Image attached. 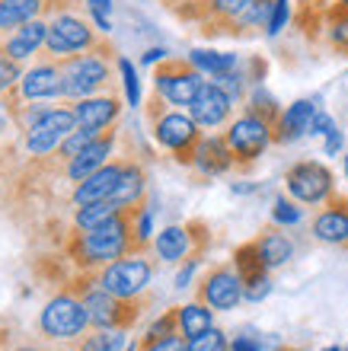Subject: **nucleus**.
Returning a JSON list of instances; mask_svg holds the SVG:
<instances>
[{
    "label": "nucleus",
    "mask_w": 348,
    "mask_h": 351,
    "mask_svg": "<svg viewBox=\"0 0 348 351\" xmlns=\"http://www.w3.org/2000/svg\"><path fill=\"white\" fill-rule=\"evenodd\" d=\"M345 250H348V246H345Z\"/></svg>",
    "instance_id": "56"
},
{
    "label": "nucleus",
    "mask_w": 348,
    "mask_h": 351,
    "mask_svg": "<svg viewBox=\"0 0 348 351\" xmlns=\"http://www.w3.org/2000/svg\"><path fill=\"white\" fill-rule=\"evenodd\" d=\"M323 38L336 55L348 58V3L345 0H332L326 7V23H323Z\"/></svg>",
    "instance_id": "25"
},
{
    "label": "nucleus",
    "mask_w": 348,
    "mask_h": 351,
    "mask_svg": "<svg viewBox=\"0 0 348 351\" xmlns=\"http://www.w3.org/2000/svg\"><path fill=\"white\" fill-rule=\"evenodd\" d=\"M233 109H237V102L230 99L227 93L220 90L214 80H205L198 96L192 99L189 106V115L198 121V128L202 131H220L227 128L230 119H233Z\"/></svg>",
    "instance_id": "15"
},
{
    "label": "nucleus",
    "mask_w": 348,
    "mask_h": 351,
    "mask_svg": "<svg viewBox=\"0 0 348 351\" xmlns=\"http://www.w3.org/2000/svg\"><path fill=\"white\" fill-rule=\"evenodd\" d=\"M185 348H189V339L183 332H170L163 339H150V342L141 339V351H185Z\"/></svg>",
    "instance_id": "38"
},
{
    "label": "nucleus",
    "mask_w": 348,
    "mask_h": 351,
    "mask_svg": "<svg viewBox=\"0 0 348 351\" xmlns=\"http://www.w3.org/2000/svg\"><path fill=\"white\" fill-rule=\"evenodd\" d=\"M102 131H90V128H73L71 134H67L65 141H61V147L55 150L58 154V160H61V163H67V160H73L77 157V154H80L83 147H86V144H93V141L100 138Z\"/></svg>",
    "instance_id": "33"
},
{
    "label": "nucleus",
    "mask_w": 348,
    "mask_h": 351,
    "mask_svg": "<svg viewBox=\"0 0 348 351\" xmlns=\"http://www.w3.org/2000/svg\"><path fill=\"white\" fill-rule=\"evenodd\" d=\"M230 351H266V345L253 339V335H237L233 342H230Z\"/></svg>",
    "instance_id": "45"
},
{
    "label": "nucleus",
    "mask_w": 348,
    "mask_h": 351,
    "mask_svg": "<svg viewBox=\"0 0 348 351\" xmlns=\"http://www.w3.org/2000/svg\"><path fill=\"white\" fill-rule=\"evenodd\" d=\"M77 297H83V306H86V313H90L93 329H125V332H128L131 326L144 316L147 306H150V294L135 297V300H121V297L96 287L93 281L86 287H80Z\"/></svg>",
    "instance_id": "6"
},
{
    "label": "nucleus",
    "mask_w": 348,
    "mask_h": 351,
    "mask_svg": "<svg viewBox=\"0 0 348 351\" xmlns=\"http://www.w3.org/2000/svg\"><path fill=\"white\" fill-rule=\"evenodd\" d=\"M284 189L297 204H310L323 208L336 195V176L320 160H297L288 173H284Z\"/></svg>",
    "instance_id": "10"
},
{
    "label": "nucleus",
    "mask_w": 348,
    "mask_h": 351,
    "mask_svg": "<svg viewBox=\"0 0 348 351\" xmlns=\"http://www.w3.org/2000/svg\"><path fill=\"white\" fill-rule=\"evenodd\" d=\"M125 163H128V157L109 160L106 167H100L93 176H86L83 182L73 185L71 192L73 208H83V204H93V202H112V195H115V189L121 182V173H125Z\"/></svg>",
    "instance_id": "18"
},
{
    "label": "nucleus",
    "mask_w": 348,
    "mask_h": 351,
    "mask_svg": "<svg viewBox=\"0 0 348 351\" xmlns=\"http://www.w3.org/2000/svg\"><path fill=\"white\" fill-rule=\"evenodd\" d=\"M256 246H259V256H262V262L268 265V271H275V268L288 265V262L294 259V243L288 233L278 230L275 227H266V230L256 237Z\"/></svg>",
    "instance_id": "23"
},
{
    "label": "nucleus",
    "mask_w": 348,
    "mask_h": 351,
    "mask_svg": "<svg viewBox=\"0 0 348 351\" xmlns=\"http://www.w3.org/2000/svg\"><path fill=\"white\" fill-rule=\"evenodd\" d=\"M45 38H48V19H29L13 32H3L0 51L23 64V61H32L45 48Z\"/></svg>",
    "instance_id": "19"
},
{
    "label": "nucleus",
    "mask_w": 348,
    "mask_h": 351,
    "mask_svg": "<svg viewBox=\"0 0 348 351\" xmlns=\"http://www.w3.org/2000/svg\"><path fill=\"white\" fill-rule=\"evenodd\" d=\"M278 351H307V348H297V345H284V348H278Z\"/></svg>",
    "instance_id": "50"
},
{
    "label": "nucleus",
    "mask_w": 348,
    "mask_h": 351,
    "mask_svg": "<svg viewBox=\"0 0 348 351\" xmlns=\"http://www.w3.org/2000/svg\"><path fill=\"white\" fill-rule=\"evenodd\" d=\"M329 131H336V121H332L326 112L316 109V115H313V125H310V134H323V138H326Z\"/></svg>",
    "instance_id": "44"
},
{
    "label": "nucleus",
    "mask_w": 348,
    "mask_h": 351,
    "mask_svg": "<svg viewBox=\"0 0 348 351\" xmlns=\"http://www.w3.org/2000/svg\"><path fill=\"white\" fill-rule=\"evenodd\" d=\"M176 319H179V332L185 339H195V335L208 332L214 326V310L208 304H202V300H192V304L176 306Z\"/></svg>",
    "instance_id": "26"
},
{
    "label": "nucleus",
    "mask_w": 348,
    "mask_h": 351,
    "mask_svg": "<svg viewBox=\"0 0 348 351\" xmlns=\"http://www.w3.org/2000/svg\"><path fill=\"white\" fill-rule=\"evenodd\" d=\"M135 243H138V252H147V246H154V208L147 198L135 204Z\"/></svg>",
    "instance_id": "32"
},
{
    "label": "nucleus",
    "mask_w": 348,
    "mask_h": 351,
    "mask_svg": "<svg viewBox=\"0 0 348 351\" xmlns=\"http://www.w3.org/2000/svg\"><path fill=\"white\" fill-rule=\"evenodd\" d=\"M19 77H23V67H19V61H13V58H7L3 51H0V93L13 90V86L19 84Z\"/></svg>",
    "instance_id": "40"
},
{
    "label": "nucleus",
    "mask_w": 348,
    "mask_h": 351,
    "mask_svg": "<svg viewBox=\"0 0 348 351\" xmlns=\"http://www.w3.org/2000/svg\"><path fill=\"white\" fill-rule=\"evenodd\" d=\"M345 176H348V157H345Z\"/></svg>",
    "instance_id": "53"
},
{
    "label": "nucleus",
    "mask_w": 348,
    "mask_h": 351,
    "mask_svg": "<svg viewBox=\"0 0 348 351\" xmlns=\"http://www.w3.org/2000/svg\"><path fill=\"white\" fill-rule=\"evenodd\" d=\"M115 144H119V125H112V128H106L100 134V138L93 141V144H86V147L77 154L73 160H67L65 167H61V173H65V179L71 185L83 182L86 176H93L100 167H106L112 160V154H115Z\"/></svg>",
    "instance_id": "17"
},
{
    "label": "nucleus",
    "mask_w": 348,
    "mask_h": 351,
    "mask_svg": "<svg viewBox=\"0 0 348 351\" xmlns=\"http://www.w3.org/2000/svg\"><path fill=\"white\" fill-rule=\"evenodd\" d=\"M112 58H115V48H102V51H83V55L61 58V74H65L61 99L77 102V99H86V96H96V93L115 90Z\"/></svg>",
    "instance_id": "3"
},
{
    "label": "nucleus",
    "mask_w": 348,
    "mask_h": 351,
    "mask_svg": "<svg viewBox=\"0 0 348 351\" xmlns=\"http://www.w3.org/2000/svg\"><path fill=\"white\" fill-rule=\"evenodd\" d=\"M38 329L42 335L48 339H55V342H80L83 335L90 332V313H86V306H83V297L77 294H58L51 297L38 316Z\"/></svg>",
    "instance_id": "8"
},
{
    "label": "nucleus",
    "mask_w": 348,
    "mask_h": 351,
    "mask_svg": "<svg viewBox=\"0 0 348 351\" xmlns=\"http://www.w3.org/2000/svg\"><path fill=\"white\" fill-rule=\"evenodd\" d=\"M166 58V48H150L144 55V64H156V61H163Z\"/></svg>",
    "instance_id": "48"
},
{
    "label": "nucleus",
    "mask_w": 348,
    "mask_h": 351,
    "mask_svg": "<svg viewBox=\"0 0 348 351\" xmlns=\"http://www.w3.org/2000/svg\"><path fill=\"white\" fill-rule=\"evenodd\" d=\"M224 141H227L233 163L240 173H246L259 163V157L275 144V125H268L266 119H259L253 112H240L230 119V125L224 128Z\"/></svg>",
    "instance_id": "5"
},
{
    "label": "nucleus",
    "mask_w": 348,
    "mask_h": 351,
    "mask_svg": "<svg viewBox=\"0 0 348 351\" xmlns=\"http://www.w3.org/2000/svg\"><path fill=\"white\" fill-rule=\"evenodd\" d=\"M303 211L297 208V202L294 198H275V208H272V223H278V227H294V223H301Z\"/></svg>",
    "instance_id": "35"
},
{
    "label": "nucleus",
    "mask_w": 348,
    "mask_h": 351,
    "mask_svg": "<svg viewBox=\"0 0 348 351\" xmlns=\"http://www.w3.org/2000/svg\"><path fill=\"white\" fill-rule=\"evenodd\" d=\"M294 16V10H291V0H275V7H272V16H268V29H266V36H281V29L291 23Z\"/></svg>",
    "instance_id": "37"
},
{
    "label": "nucleus",
    "mask_w": 348,
    "mask_h": 351,
    "mask_svg": "<svg viewBox=\"0 0 348 351\" xmlns=\"http://www.w3.org/2000/svg\"><path fill=\"white\" fill-rule=\"evenodd\" d=\"M192 169H198L205 179H214V176H224V173H230V169H237L224 134H202L198 147H195Z\"/></svg>",
    "instance_id": "21"
},
{
    "label": "nucleus",
    "mask_w": 348,
    "mask_h": 351,
    "mask_svg": "<svg viewBox=\"0 0 348 351\" xmlns=\"http://www.w3.org/2000/svg\"><path fill=\"white\" fill-rule=\"evenodd\" d=\"M205 80H208V77H205L189 58L166 55L163 61H156V67H154V90L160 93L170 106H179V109H189V106H192V99L198 96Z\"/></svg>",
    "instance_id": "9"
},
{
    "label": "nucleus",
    "mask_w": 348,
    "mask_h": 351,
    "mask_svg": "<svg viewBox=\"0 0 348 351\" xmlns=\"http://www.w3.org/2000/svg\"><path fill=\"white\" fill-rule=\"evenodd\" d=\"M102 48H112L106 32L93 29L77 10H65L48 19V38L42 48L48 58L61 61V58L83 55V51H102Z\"/></svg>",
    "instance_id": "4"
},
{
    "label": "nucleus",
    "mask_w": 348,
    "mask_h": 351,
    "mask_svg": "<svg viewBox=\"0 0 348 351\" xmlns=\"http://www.w3.org/2000/svg\"><path fill=\"white\" fill-rule=\"evenodd\" d=\"M336 150H342V131H329L326 134V154H336Z\"/></svg>",
    "instance_id": "46"
},
{
    "label": "nucleus",
    "mask_w": 348,
    "mask_h": 351,
    "mask_svg": "<svg viewBox=\"0 0 348 351\" xmlns=\"http://www.w3.org/2000/svg\"><path fill=\"white\" fill-rule=\"evenodd\" d=\"M160 3H163V7L170 10V7H176V3H183V0H160Z\"/></svg>",
    "instance_id": "49"
},
{
    "label": "nucleus",
    "mask_w": 348,
    "mask_h": 351,
    "mask_svg": "<svg viewBox=\"0 0 348 351\" xmlns=\"http://www.w3.org/2000/svg\"><path fill=\"white\" fill-rule=\"evenodd\" d=\"M119 211H125V208H119L115 202L83 204V208H77V211H73V230H93V227H100V223L112 221Z\"/></svg>",
    "instance_id": "29"
},
{
    "label": "nucleus",
    "mask_w": 348,
    "mask_h": 351,
    "mask_svg": "<svg viewBox=\"0 0 348 351\" xmlns=\"http://www.w3.org/2000/svg\"><path fill=\"white\" fill-rule=\"evenodd\" d=\"M71 259L80 271H100L102 265L138 252L135 243V208L119 211L112 221L93 227V230H77L71 237Z\"/></svg>",
    "instance_id": "1"
},
{
    "label": "nucleus",
    "mask_w": 348,
    "mask_h": 351,
    "mask_svg": "<svg viewBox=\"0 0 348 351\" xmlns=\"http://www.w3.org/2000/svg\"><path fill=\"white\" fill-rule=\"evenodd\" d=\"M332 0H297V10H326Z\"/></svg>",
    "instance_id": "47"
},
{
    "label": "nucleus",
    "mask_w": 348,
    "mask_h": 351,
    "mask_svg": "<svg viewBox=\"0 0 348 351\" xmlns=\"http://www.w3.org/2000/svg\"><path fill=\"white\" fill-rule=\"evenodd\" d=\"M316 106H320L316 99H297L288 109H281V119L275 125V144H294L297 138L310 134Z\"/></svg>",
    "instance_id": "22"
},
{
    "label": "nucleus",
    "mask_w": 348,
    "mask_h": 351,
    "mask_svg": "<svg viewBox=\"0 0 348 351\" xmlns=\"http://www.w3.org/2000/svg\"><path fill=\"white\" fill-rule=\"evenodd\" d=\"M13 351H42V348H32V345H23V348H13Z\"/></svg>",
    "instance_id": "51"
},
{
    "label": "nucleus",
    "mask_w": 348,
    "mask_h": 351,
    "mask_svg": "<svg viewBox=\"0 0 348 351\" xmlns=\"http://www.w3.org/2000/svg\"><path fill=\"white\" fill-rule=\"evenodd\" d=\"M189 61H192V64L198 67L208 80H211V77L227 74V71H233V67H240V58L237 55H227V51H205V48L189 51Z\"/></svg>",
    "instance_id": "28"
},
{
    "label": "nucleus",
    "mask_w": 348,
    "mask_h": 351,
    "mask_svg": "<svg viewBox=\"0 0 348 351\" xmlns=\"http://www.w3.org/2000/svg\"><path fill=\"white\" fill-rule=\"evenodd\" d=\"M73 119H77V128H90V131H106L112 125H119L121 119V93L119 90H106L96 93V96H86V99L71 102Z\"/></svg>",
    "instance_id": "16"
},
{
    "label": "nucleus",
    "mask_w": 348,
    "mask_h": 351,
    "mask_svg": "<svg viewBox=\"0 0 348 351\" xmlns=\"http://www.w3.org/2000/svg\"><path fill=\"white\" fill-rule=\"evenodd\" d=\"M233 268H237L240 278H243V287L268 275V265L262 262V256H259L256 240H249V243H243V246L233 250Z\"/></svg>",
    "instance_id": "27"
},
{
    "label": "nucleus",
    "mask_w": 348,
    "mask_h": 351,
    "mask_svg": "<svg viewBox=\"0 0 348 351\" xmlns=\"http://www.w3.org/2000/svg\"><path fill=\"white\" fill-rule=\"evenodd\" d=\"M243 109L253 112V115H259V119H266L268 125H278V119H281V109H278V102L268 96L262 86H253V93L246 96V102H243Z\"/></svg>",
    "instance_id": "31"
},
{
    "label": "nucleus",
    "mask_w": 348,
    "mask_h": 351,
    "mask_svg": "<svg viewBox=\"0 0 348 351\" xmlns=\"http://www.w3.org/2000/svg\"><path fill=\"white\" fill-rule=\"evenodd\" d=\"M61 86H65L61 61H55V58L45 55V61H36L29 71H23L19 84L13 86V90L3 93V102H7V106H16V102L61 99Z\"/></svg>",
    "instance_id": "12"
},
{
    "label": "nucleus",
    "mask_w": 348,
    "mask_h": 351,
    "mask_svg": "<svg viewBox=\"0 0 348 351\" xmlns=\"http://www.w3.org/2000/svg\"><path fill=\"white\" fill-rule=\"evenodd\" d=\"M73 128H77V119H73L71 106H51V109L23 134V150H26V157H36V160L51 157V154L61 147V141H65Z\"/></svg>",
    "instance_id": "13"
},
{
    "label": "nucleus",
    "mask_w": 348,
    "mask_h": 351,
    "mask_svg": "<svg viewBox=\"0 0 348 351\" xmlns=\"http://www.w3.org/2000/svg\"><path fill=\"white\" fill-rule=\"evenodd\" d=\"M272 294V278H259V281H253V285L243 287V297L246 300H253V304H259V300H266V297Z\"/></svg>",
    "instance_id": "42"
},
{
    "label": "nucleus",
    "mask_w": 348,
    "mask_h": 351,
    "mask_svg": "<svg viewBox=\"0 0 348 351\" xmlns=\"http://www.w3.org/2000/svg\"><path fill=\"white\" fill-rule=\"evenodd\" d=\"M170 332H179V319H176V306L173 310H166L160 319H154L150 323V329L144 332V342H150V339H163V335Z\"/></svg>",
    "instance_id": "39"
},
{
    "label": "nucleus",
    "mask_w": 348,
    "mask_h": 351,
    "mask_svg": "<svg viewBox=\"0 0 348 351\" xmlns=\"http://www.w3.org/2000/svg\"><path fill=\"white\" fill-rule=\"evenodd\" d=\"M323 351H342V348H336V345H329V348H323Z\"/></svg>",
    "instance_id": "52"
},
{
    "label": "nucleus",
    "mask_w": 348,
    "mask_h": 351,
    "mask_svg": "<svg viewBox=\"0 0 348 351\" xmlns=\"http://www.w3.org/2000/svg\"><path fill=\"white\" fill-rule=\"evenodd\" d=\"M342 351H348V348H342Z\"/></svg>",
    "instance_id": "54"
},
{
    "label": "nucleus",
    "mask_w": 348,
    "mask_h": 351,
    "mask_svg": "<svg viewBox=\"0 0 348 351\" xmlns=\"http://www.w3.org/2000/svg\"><path fill=\"white\" fill-rule=\"evenodd\" d=\"M208 243H211V230L205 221L170 223L154 237V252L160 262L176 265V262H185L189 256H205Z\"/></svg>",
    "instance_id": "11"
},
{
    "label": "nucleus",
    "mask_w": 348,
    "mask_h": 351,
    "mask_svg": "<svg viewBox=\"0 0 348 351\" xmlns=\"http://www.w3.org/2000/svg\"><path fill=\"white\" fill-rule=\"evenodd\" d=\"M73 351H125V329H93Z\"/></svg>",
    "instance_id": "30"
},
{
    "label": "nucleus",
    "mask_w": 348,
    "mask_h": 351,
    "mask_svg": "<svg viewBox=\"0 0 348 351\" xmlns=\"http://www.w3.org/2000/svg\"><path fill=\"white\" fill-rule=\"evenodd\" d=\"M86 7H90L93 19H96V29L109 36V29H112V23H109V10H112V3H109V0H86Z\"/></svg>",
    "instance_id": "41"
},
{
    "label": "nucleus",
    "mask_w": 348,
    "mask_h": 351,
    "mask_svg": "<svg viewBox=\"0 0 348 351\" xmlns=\"http://www.w3.org/2000/svg\"><path fill=\"white\" fill-rule=\"evenodd\" d=\"M185 351H230V342H227V335L220 332L218 326H211L208 332L189 339V348Z\"/></svg>",
    "instance_id": "34"
},
{
    "label": "nucleus",
    "mask_w": 348,
    "mask_h": 351,
    "mask_svg": "<svg viewBox=\"0 0 348 351\" xmlns=\"http://www.w3.org/2000/svg\"><path fill=\"white\" fill-rule=\"evenodd\" d=\"M313 237L329 246H348V198L345 195H332L323 204L316 217H313Z\"/></svg>",
    "instance_id": "20"
},
{
    "label": "nucleus",
    "mask_w": 348,
    "mask_h": 351,
    "mask_svg": "<svg viewBox=\"0 0 348 351\" xmlns=\"http://www.w3.org/2000/svg\"><path fill=\"white\" fill-rule=\"evenodd\" d=\"M86 275L102 291H109L121 300H135V297L147 294L150 278H154V262L144 252H131V256H121V259L102 265L100 271H86Z\"/></svg>",
    "instance_id": "7"
},
{
    "label": "nucleus",
    "mask_w": 348,
    "mask_h": 351,
    "mask_svg": "<svg viewBox=\"0 0 348 351\" xmlns=\"http://www.w3.org/2000/svg\"><path fill=\"white\" fill-rule=\"evenodd\" d=\"M119 71H121V80H125V99H128V106H138L141 102L138 71H135V64H131L128 58H119Z\"/></svg>",
    "instance_id": "36"
},
{
    "label": "nucleus",
    "mask_w": 348,
    "mask_h": 351,
    "mask_svg": "<svg viewBox=\"0 0 348 351\" xmlns=\"http://www.w3.org/2000/svg\"><path fill=\"white\" fill-rule=\"evenodd\" d=\"M195 300L208 304L214 313H224V310H237L243 297V278L233 268V262H220V265H211L198 285H195Z\"/></svg>",
    "instance_id": "14"
},
{
    "label": "nucleus",
    "mask_w": 348,
    "mask_h": 351,
    "mask_svg": "<svg viewBox=\"0 0 348 351\" xmlns=\"http://www.w3.org/2000/svg\"><path fill=\"white\" fill-rule=\"evenodd\" d=\"M202 265V256H189V259L183 262V268H179V275H176V287L179 291H185V287L192 285V278H195V268Z\"/></svg>",
    "instance_id": "43"
},
{
    "label": "nucleus",
    "mask_w": 348,
    "mask_h": 351,
    "mask_svg": "<svg viewBox=\"0 0 348 351\" xmlns=\"http://www.w3.org/2000/svg\"><path fill=\"white\" fill-rule=\"evenodd\" d=\"M345 3H348V0H345Z\"/></svg>",
    "instance_id": "55"
},
{
    "label": "nucleus",
    "mask_w": 348,
    "mask_h": 351,
    "mask_svg": "<svg viewBox=\"0 0 348 351\" xmlns=\"http://www.w3.org/2000/svg\"><path fill=\"white\" fill-rule=\"evenodd\" d=\"M147 198V169L141 167L138 160H131L125 163V173H121V182L112 195V202L119 204V208H135Z\"/></svg>",
    "instance_id": "24"
},
{
    "label": "nucleus",
    "mask_w": 348,
    "mask_h": 351,
    "mask_svg": "<svg viewBox=\"0 0 348 351\" xmlns=\"http://www.w3.org/2000/svg\"><path fill=\"white\" fill-rule=\"evenodd\" d=\"M147 125H150V134L166 154H173V160L179 167H192L195 160V147L202 141V128L198 121L189 115V109H176L160 96V93H150V99L144 106Z\"/></svg>",
    "instance_id": "2"
}]
</instances>
